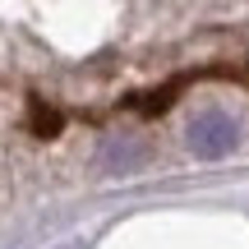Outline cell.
Returning <instances> with one entry per match:
<instances>
[{"label":"cell","instance_id":"1","mask_svg":"<svg viewBox=\"0 0 249 249\" xmlns=\"http://www.w3.org/2000/svg\"><path fill=\"white\" fill-rule=\"evenodd\" d=\"M185 143H189V152H194L198 161H222L226 152L240 143V129H235V120L226 116V111H198L194 120H189V129H185Z\"/></svg>","mask_w":249,"mask_h":249},{"label":"cell","instance_id":"2","mask_svg":"<svg viewBox=\"0 0 249 249\" xmlns=\"http://www.w3.org/2000/svg\"><path fill=\"white\" fill-rule=\"evenodd\" d=\"M152 157L148 139H139V134H107L97 148V171L102 176H134V171H143Z\"/></svg>","mask_w":249,"mask_h":249},{"label":"cell","instance_id":"3","mask_svg":"<svg viewBox=\"0 0 249 249\" xmlns=\"http://www.w3.org/2000/svg\"><path fill=\"white\" fill-rule=\"evenodd\" d=\"M55 249H83V245H74V240H70V245H55Z\"/></svg>","mask_w":249,"mask_h":249}]
</instances>
